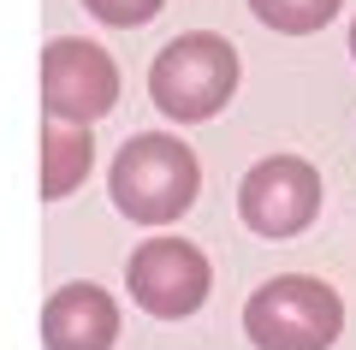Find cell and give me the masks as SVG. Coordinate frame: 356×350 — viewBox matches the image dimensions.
<instances>
[{
    "mask_svg": "<svg viewBox=\"0 0 356 350\" xmlns=\"http://www.w3.org/2000/svg\"><path fill=\"white\" fill-rule=\"evenodd\" d=\"M107 190H113V208L137 225H166L196 202L202 190V166L166 131H143L119 149L113 173H107Z\"/></svg>",
    "mask_w": 356,
    "mask_h": 350,
    "instance_id": "6da1fadb",
    "label": "cell"
},
{
    "mask_svg": "<svg viewBox=\"0 0 356 350\" xmlns=\"http://www.w3.org/2000/svg\"><path fill=\"white\" fill-rule=\"evenodd\" d=\"M238 89V48L214 30H191V36L166 42L149 65V95L166 119L178 125H196V119H214L220 107Z\"/></svg>",
    "mask_w": 356,
    "mask_h": 350,
    "instance_id": "7a4b0ae2",
    "label": "cell"
},
{
    "mask_svg": "<svg viewBox=\"0 0 356 350\" xmlns=\"http://www.w3.org/2000/svg\"><path fill=\"white\" fill-rule=\"evenodd\" d=\"M344 326V303L327 279L285 273L243 303V333L255 350H327Z\"/></svg>",
    "mask_w": 356,
    "mask_h": 350,
    "instance_id": "3957f363",
    "label": "cell"
},
{
    "mask_svg": "<svg viewBox=\"0 0 356 350\" xmlns=\"http://www.w3.org/2000/svg\"><path fill=\"white\" fill-rule=\"evenodd\" d=\"M119 101V72L107 48L83 36H60L42 48V119H65V125H95Z\"/></svg>",
    "mask_w": 356,
    "mask_h": 350,
    "instance_id": "277c9868",
    "label": "cell"
},
{
    "mask_svg": "<svg viewBox=\"0 0 356 350\" xmlns=\"http://www.w3.org/2000/svg\"><path fill=\"white\" fill-rule=\"evenodd\" d=\"M238 214L261 238H297L321 214V173L309 161H297V154L255 161L238 184Z\"/></svg>",
    "mask_w": 356,
    "mask_h": 350,
    "instance_id": "5b68a950",
    "label": "cell"
},
{
    "mask_svg": "<svg viewBox=\"0 0 356 350\" xmlns=\"http://www.w3.org/2000/svg\"><path fill=\"white\" fill-rule=\"evenodd\" d=\"M208 255L184 238H149L125 267V285L137 297V309H149L154 321H184L202 309L208 297Z\"/></svg>",
    "mask_w": 356,
    "mask_h": 350,
    "instance_id": "8992f818",
    "label": "cell"
},
{
    "mask_svg": "<svg viewBox=\"0 0 356 350\" xmlns=\"http://www.w3.org/2000/svg\"><path fill=\"white\" fill-rule=\"evenodd\" d=\"M119 303L102 285H60L42 303V344L48 350H113Z\"/></svg>",
    "mask_w": 356,
    "mask_h": 350,
    "instance_id": "52a82bcc",
    "label": "cell"
},
{
    "mask_svg": "<svg viewBox=\"0 0 356 350\" xmlns=\"http://www.w3.org/2000/svg\"><path fill=\"white\" fill-rule=\"evenodd\" d=\"M89 173V125L42 119V202H60Z\"/></svg>",
    "mask_w": 356,
    "mask_h": 350,
    "instance_id": "ba28073f",
    "label": "cell"
},
{
    "mask_svg": "<svg viewBox=\"0 0 356 350\" xmlns=\"http://www.w3.org/2000/svg\"><path fill=\"white\" fill-rule=\"evenodd\" d=\"M344 0H250V13L261 18L267 30H280V36H309L321 30L327 18H339Z\"/></svg>",
    "mask_w": 356,
    "mask_h": 350,
    "instance_id": "9c48e42d",
    "label": "cell"
},
{
    "mask_svg": "<svg viewBox=\"0 0 356 350\" xmlns=\"http://www.w3.org/2000/svg\"><path fill=\"white\" fill-rule=\"evenodd\" d=\"M83 6L102 18V24H113V30H137V24H149V18L161 13L166 0H83Z\"/></svg>",
    "mask_w": 356,
    "mask_h": 350,
    "instance_id": "30bf717a",
    "label": "cell"
},
{
    "mask_svg": "<svg viewBox=\"0 0 356 350\" xmlns=\"http://www.w3.org/2000/svg\"><path fill=\"white\" fill-rule=\"evenodd\" d=\"M350 54H356V24H350Z\"/></svg>",
    "mask_w": 356,
    "mask_h": 350,
    "instance_id": "8fae6325",
    "label": "cell"
}]
</instances>
